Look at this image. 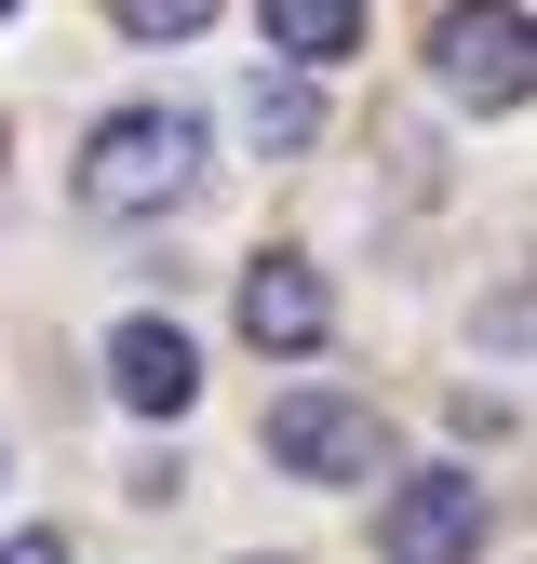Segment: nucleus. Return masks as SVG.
<instances>
[{
	"label": "nucleus",
	"instance_id": "obj_6",
	"mask_svg": "<svg viewBox=\"0 0 537 564\" xmlns=\"http://www.w3.org/2000/svg\"><path fill=\"white\" fill-rule=\"evenodd\" d=\"M242 336H255V349H322V336H336V296H322L296 256H255V269H242Z\"/></svg>",
	"mask_w": 537,
	"mask_h": 564
},
{
	"label": "nucleus",
	"instance_id": "obj_1",
	"mask_svg": "<svg viewBox=\"0 0 537 564\" xmlns=\"http://www.w3.org/2000/svg\"><path fill=\"white\" fill-rule=\"evenodd\" d=\"M201 188V121L188 108H108L81 149V202L95 216H162V202Z\"/></svg>",
	"mask_w": 537,
	"mask_h": 564
},
{
	"label": "nucleus",
	"instance_id": "obj_5",
	"mask_svg": "<svg viewBox=\"0 0 537 564\" xmlns=\"http://www.w3.org/2000/svg\"><path fill=\"white\" fill-rule=\"evenodd\" d=\"M108 390H121L134 416H188V403H201V349H188L162 310H134V323L108 336Z\"/></svg>",
	"mask_w": 537,
	"mask_h": 564
},
{
	"label": "nucleus",
	"instance_id": "obj_10",
	"mask_svg": "<svg viewBox=\"0 0 537 564\" xmlns=\"http://www.w3.org/2000/svg\"><path fill=\"white\" fill-rule=\"evenodd\" d=\"M0 564H67V538H54V524H28V538H0Z\"/></svg>",
	"mask_w": 537,
	"mask_h": 564
},
{
	"label": "nucleus",
	"instance_id": "obj_4",
	"mask_svg": "<svg viewBox=\"0 0 537 564\" xmlns=\"http://www.w3.org/2000/svg\"><path fill=\"white\" fill-rule=\"evenodd\" d=\"M484 484L470 470H417V484H390V511H376V564H484Z\"/></svg>",
	"mask_w": 537,
	"mask_h": 564
},
{
	"label": "nucleus",
	"instance_id": "obj_3",
	"mask_svg": "<svg viewBox=\"0 0 537 564\" xmlns=\"http://www.w3.org/2000/svg\"><path fill=\"white\" fill-rule=\"evenodd\" d=\"M430 82L457 108H524L537 95V54H524V0H457L430 28Z\"/></svg>",
	"mask_w": 537,
	"mask_h": 564
},
{
	"label": "nucleus",
	"instance_id": "obj_2",
	"mask_svg": "<svg viewBox=\"0 0 537 564\" xmlns=\"http://www.w3.org/2000/svg\"><path fill=\"white\" fill-rule=\"evenodd\" d=\"M255 444L283 457L296 484H376V457H390V416H376L363 390H283Z\"/></svg>",
	"mask_w": 537,
	"mask_h": 564
},
{
	"label": "nucleus",
	"instance_id": "obj_8",
	"mask_svg": "<svg viewBox=\"0 0 537 564\" xmlns=\"http://www.w3.org/2000/svg\"><path fill=\"white\" fill-rule=\"evenodd\" d=\"M242 121H255V149H309V134H322V95H309V67H283V82H268V67H255V95H242Z\"/></svg>",
	"mask_w": 537,
	"mask_h": 564
},
{
	"label": "nucleus",
	"instance_id": "obj_9",
	"mask_svg": "<svg viewBox=\"0 0 537 564\" xmlns=\"http://www.w3.org/2000/svg\"><path fill=\"white\" fill-rule=\"evenodd\" d=\"M108 14H121V28H134V41H188V28H201V14H216V0H108Z\"/></svg>",
	"mask_w": 537,
	"mask_h": 564
},
{
	"label": "nucleus",
	"instance_id": "obj_7",
	"mask_svg": "<svg viewBox=\"0 0 537 564\" xmlns=\"http://www.w3.org/2000/svg\"><path fill=\"white\" fill-rule=\"evenodd\" d=\"M255 28L283 67H336V54H363V0H255Z\"/></svg>",
	"mask_w": 537,
	"mask_h": 564
},
{
	"label": "nucleus",
	"instance_id": "obj_11",
	"mask_svg": "<svg viewBox=\"0 0 537 564\" xmlns=\"http://www.w3.org/2000/svg\"><path fill=\"white\" fill-rule=\"evenodd\" d=\"M0 14H14V0H0Z\"/></svg>",
	"mask_w": 537,
	"mask_h": 564
}]
</instances>
